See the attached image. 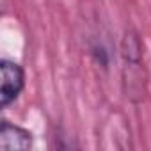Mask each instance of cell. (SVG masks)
I'll return each instance as SVG.
<instances>
[{
  "label": "cell",
  "mask_w": 151,
  "mask_h": 151,
  "mask_svg": "<svg viewBox=\"0 0 151 151\" xmlns=\"http://www.w3.org/2000/svg\"><path fill=\"white\" fill-rule=\"evenodd\" d=\"M0 71H2V93H0V101H2V107H7L22 93L25 75H23V69L16 62H11V60H2Z\"/></svg>",
  "instance_id": "cell-1"
},
{
  "label": "cell",
  "mask_w": 151,
  "mask_h": 151,
  "mask_svg": "<svg viewBox=\"0 0 151 151\" xmlns=\"http://www.w3.org/2000/svg\"><path fill=\"white\" fill-rule=\"evenodd\" d=\"M32 147V135L18 124H11L9 121L2 123L0 130V149L14 151V149H29Z\"/></svg>",
  "instance_id": "cell-2"
}]
</instances>
